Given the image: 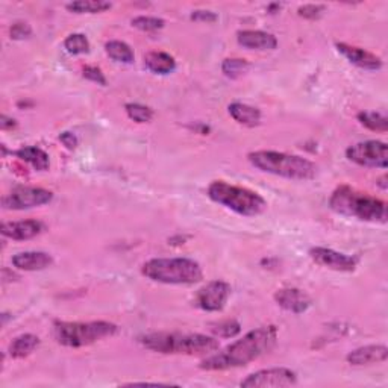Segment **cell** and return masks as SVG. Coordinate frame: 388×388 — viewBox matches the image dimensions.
Instances as JSON below:
<instances>
[{
    "instance_id": "6da1fadb",
    "label": "cell",
    "mask_w": 388,
    "mask_h": 388,
    "mask_svg": "<svg viewBox=\"0 0 388 388\" xmlns=\"http://www.w3.org/2000/svg\"><path fill=\"white\" fill-rule=\"evenodd\" d=\"M278 340V329L274 326H261L258 329L247 332L243 339L231 343L223 350L203 359L199 364L206 372L229 370L247 366L252 361L269 353Z\"/></svg>"
},
{
    "instance_id": "7a4b0ae2",
    "label": "cell",
    "mask_w": 388,
    "mask_h": 388,
    "mask_svg": "<svg viewBox=\"0 0 388 388\" xmlns=\"http://www.w3.org/2000/svg\"><path fill=\"white\" fill-rule=\"evenodd\" d=\"M331 210L346 217H355L361 222L385 223L387 203L378 197L361 193L349 185H340L329 197Z\"/></svg>"
},
{
    "instance_id": "3957f363",
    "label": "cell",
    "mask_w": 388,
    "mask_h": 388,
    "mask_svg": "<svg viewBox=\"0 0 388 388\" xmlns=\"http://www.w3.org/2000/svg\"><path fill=\"white\" fill-rule=\"evenodd\" d=\"M140 343L152 352L164 355H206L219 349V340L203 334H148Z\"/></svg>"
},
{
    "instance_id": "277c9868",
    "label": "cell",
    "mask_w": 388,
    "mask_h": 388,
    "mask_svg": "<svg viewBox=\"0 0 388 388\" xmlns=\"http://www.w3.org/2000/svg\"><path fill=\"white\" fill-rule=\"evenodd\" d=\"M249 162L264 173L293 180H309L317 175V166L299 155L274 150H256L247 155Z\"/></svg>"
},
{
    "instance_id": "5b68a950",
    "label": "cell",
    "mask_w": 388,
    "mask_h": 388,
    "mask_svg": "<svg viewBox=\"0 0 388 388\" xmlns=\"http://www.w3.org/2000/svg\"><path fill=\"white\" fill-rule=\"evenodd\" d=\"M141 273L153 282L167 286H192L203 278L199 263L189 258H153L143 264Z\"/></svg>"
},
{
    "instance_id": "8992f818",
    "label": "cell",
    "mask_w": 388,
    "mask_h": 388,
    "mask_svg": "<svg viewBox=\"0 0 388 388\" xmlns=\"http://www.w3.org/2000/svg\"><path fill=\"white\" fill-rule=\"evenodd\" d=\"M208 197L212 202L246 217H256L267 210V202L263 196L249 188L228 184L225 180L211 183Z\"/></svg>"
},
{
    "instance_id": "52a82bcc",
    "label": "cell",
    "mask_w": 388,
    "mask_h": 388,
    "mask_svg": "<svg viewBox=\"0 0 388 388\" xmlns=\"http://www.w3.org/2000/svg\"><path fill=\"white\" fill-rule=\"evenodd\" d=\"M117 325L109 322H56L54 325L55 340L65 348H84L113 337L117 334Z\"/></svg>"
},
{
    "instance_id": "ba28073f",
    "label": "cell",
    "mask_w": 388,
    "mask_h": 388,
    "mask_svg": "<svg viewBox=\"0 0 388 388\" xmlns=\"http://www.w3.org/2000/svg\"><path fill=\"white\" fill-rule=\"evenodd\" d=\"M346 158L361 167L387 169L388 167V148L384 141L368 140L349 146Z\"/></svg>"
},
{
    "instance_id": "9c48e42d",
    "label": "cell",
    "mask_w": 388,
    "mask_h": 388,
    "mask_svg": "<svg viewBox=\"0 0 388 388\" xmlns=\"http://www.w3.org/2000/svg\"><path fill=\"white\" fill-rule=\"evenodd\" d=\"M52 199H54V193L46 188L20 185L13 188V192L3 197L2 205L5 210L23 211L38 208V206L52 202Z\"/></svg>"
},
{
    "instance_id": "30bf717a",
    "label": "cell",
    "mask_w": 388,
    "mask_h": 388,
    "mask_svg": "<svg viewBox=\"0 0 388 388\" xmlns=\"http://www.w3.org/2000/svg\"><path fill=\"white\" fill-rule=\"evenodd\" d=\"M297 384V375L290 368L276 367L265 368L249 375L241 381L245 388H265V387H291Z\"/></svg>"
},
{
    "instance_id": "8fae6325",
    "label": "cell",
    "mask_w": 388,
    "mask_h": 388,
    "mask_svg": "<svg viewBox=\"0 0 388 388\" xmlns=\"http://www.w3.org/2000/svg\"><path fill=\"white\" fill-rule=\"evenodd\" d=\"M231 296V286L225 281H211L196 293L194 304L208 313L222 311Z\"/></svg>"
},
{
    "instance_id": "7c38bea8",
    "label": "cell",
    "mask_w": 388,
    "mask_h": 388,
    "mask_svg": "<svg viewBox=\"0 0 388 388\" xmlns=\"http://www.w3.org/2000/svg\"><path fill=\"white\" fill-rule=\"evenodd\" d=\"M309 256L311 260L322 265L326 267L329 270H335V272H353L357 269L358 260L355 256H350L346 254H341L334 251V249H327V247H313L309 251Z\"/></svg>"
},
{
    "instance_id": "4fadbf2b",
    "label": "cell",
    "mask_w": 388,
    "mask_h": 388,
    "mask_svg": "<svg viewBox=\"0 0 388 388\" xmlns=\"http://www.w3.org/2000/svg\"><path fill=\"white\" fill-rule=\"evenodd\" d=\"M335 47L349 63L359 68H364V70H379V68H382V59L366 49L350 46L346 42H337Z\"/></svg>"
},
{
    "instance_id": "5bb4252c",
    "label": "cell",
    "mask_w": 388,
    "mask_h": 388,
    "mask_svg": "<svg viewBox=\"0 0 388 388\" xmlns=\"http://www.w3.org/2000/svg\"><path fill=\"white\" fill-rule=\"evenodd\" d=\"M274 302L286 311L302 314L311 305V299L299 288H281L274 293Z\"/></svg>"
},
{
    "instance_id": "9a60e30c",
    "label": "cell",
    "mask_w": 388,
    "mask_h": 388,
    "mask_svg": "<svg viewBox=\"0 0 388 388\" xmlns=\"http://www.w3.org/2000/svg\"><path fill=\"white\" fill-rule=\"evenodd\" d=\"M388 358V349L384 344H368V346L358 348L352 350L346 357L348 363L355 367H363V366H372L384 363Z\"/></svg>"
},
{
    "instance_id": "2e32d148",
    "label": "cell",
    "mask_w": 388,
    "mask_h": 388,
    "mask_svg": "<svg viewBox=\"0 0 388 388\" xmlns=\"http://www.w3.org/2000/svg\"><path fill=\"white\" fill-rule=\"evenodd\" d=\"M45 225L38 220H20V222H6L2 225V235L17 241L31 240L40 235Z\"/></svg>"
},
{
    "instance_id": "e0dca14e",
    "label": "cell",
    "mask_w": 388,
    "mask_h": 388,
    "mask_svg": "<svg viewBox=\"0 0 388 388\" xmlns=\"http://www.w3.org/2000/svg\"><path fill=\"white\" fill-rule=\"evenodd\" d=\"M237 41L240 46L249 50H274L278 47V40L274 36L264 31H238Z\"/></svg>"
},
{
    "instance_id": "ac0fdd59",
    "label": "cell",
    "mask_w": 388,
    "mask_h": 388,
    "mask_svg": "<svg viewBox=\"0 0 388 388\" xmlns=\"http://www.w3.org/2000/svg\"><path fill=\"white\" fill-rule=\"evenodd\" d=\"M54 264V258L47 252L40 251H28L20 252L13 256V265L15 269L24 272H40L46 270Z\"/></svg>"
},
{
    "instance_id": "d6986e66",
    "label": "cell",
    "mask_w": 388,
    "mask_h": 388,
    "mask_svg": "<svg viewBox=\"0 0 388 388\" xmlns=\"http://www.w3.org/2000/svg\"><path fill=\"white\" fill-rule=\"evenodd\" d=\"M229 114L235 120L237 123L243 125L246 127H255L261 123V113L260 109L246 105V103L234 102L229 105Z\"/></svg>"
},
{
    "instance_id": "ffe728a7",
    "label": "cell",
    "mask_w": 388,
    "mask_h": 388,
    "mask_svg": "<svg viewBox=\"0 0 388 388\" xmlns=\"http://www.w3.org/2000/svg\"><path fill=\"white\" fill-rule=\"evenodd\" d=\"M144 65L155 75H170L175 72V58L166 52H149L144 55Z\"/></svg>"
},
{
    "instance_id": "44dd1931",
    "label": "cell",
    "mask_w": 388,
    "mask_h": 388,
    "mask_svg": "<svg viewBox=\"0 0 388 388\" xmlns=\"http://www.w3.org/2000/svg\"><path fill=\"white\" fill-rule=\"evenodd\" d=\"M14 155L19 160L31 164V166L38 171H46L50 166L49 155L42 149L37 148V146H26V148L15 150Z\"/></svg>"
},
{
    "instance_id": "7402d4cb",
    "label": "cell",
    "mask_w": 388,
    "mask_h": 388,
    "mask_svg": "<svg viewBox=\"0 0 388 388\" xmlns=\"http://www.w3.org/2000/svg\"><path fill=\"white\" fill-rule=\"evenodd\" d=\"M40 344V339L37 335L33 334H23L20 337H17L13 340V343L10 344V355L13 358H24L31 355V353L38 348Z\"/></svg>"
},
{
    "instance_id": "603a6c76",
    "label": "cell",
    "mask_w": 388,
    "mask_h": 388,
    "mask_svg": "<svg viewBox=\"0 0 388 388\" xmlns=\"http://www.w3.org/2000/svg\"><path fill=\"white\" fill-rule=\"evenodd\" d=\"M105 50H107V55L113 59V61L120 64H132L135 59L132 47L125 41L111 40L105 45Z\"/></svg>"
},
{
    "instance_id": "cb8c5ba5",
    "label": "cell",
    "mask_w": 388,
    "mask_h": 388,
    "mask_svg": "<svg viewBox=\"0 0 388 388\" xmlns=\"http://www.w3.org/2000/svg\"><path fill=\"white\" fill-rule=\"evenodd\" d=\"M113 3L103 0H77V2L67 3L65 8L75 14H99L111 10Z\"/></svg>"
},
{
    "instance_id": "d4e9b609",
    "label": "cell",
    "mask_w": 388,
    "mask_h": 388,
    "mask_svg": "<svg viewBox=\"0 0 388 388\" xmlns=\"http://www.w3.org/2000/svg\"><path fill=\"white\" fill-rule=\"evenodd\" d=\"M358 122L366 126L370 131L375 132H387L388 131V118L384 114L373 113V111H363L358 114Z\"/></svg>"
},
{
    "instance_id": "484cf974",
    "label": "cell",
    "mask_w": 388,
    "mask_h": 388,
    "mask_svg": "<svg viewBox=\"0 0 388 388\" xmlns=\"http://www.w3.org/2000/svg\"><path fill=\"white\" fill-rule=\"evenodd\" d=\"M64 49L70 55H84L90 52V41L84 33H72L64 40Z\"/></svg>"
},
{
    "instance_id": "4316f807",
    "label": "cell",
    "mask_w": 388,
    "mask_h": 388,
    "mask_svg": "<svg viewBox=\"0 0 388 388\" xmlns=\"http://www.w3.org/2000/svg\"><path fill=\"white\" fill-rule=\"evenodd\" d=\"M249 70V63L246 59L240 58H228L222 64V72L231 79H237V77L243 76Z\"/></svg>"
},
{
    "instance_id": "83f0119b",
    "label": "cell",
    "mask_w": 388,
    "mask_h": 388,
    "mask_svg": "<svg viewBox=\"0 0 388 388\" xmlns=\"http://www.w3.org/2000/svg\"><path fill=\"white\" fill-rule=\"evenodd\" d=\"M125 111L127 117L137 123H149L153 118V111L141 103H126Z\"/></svg>"
},
{
    "instance_id": "f1b7e54d",
    "label": "cell",
    "mask_w": 388,
    "mask_h": 388,
    "mask_svg": "<svg viewBox=\"0 0 388 388\" xmlns=\"http://www.w3.org/2000/svg\"><path fill=\"white\" fill-rule=\"evenodd\" d=\"M240 331H241V326L237 320H223L211 325V332L215 335V337H222V339L235 337L237 334H240Z\"/></svg>"
},
{
    "instance_id": "f546056e",
    "label": "cell",
    "mask_w": 388,
    "mask_h": 388,
    "mask_svg": "<svg viewBox=\"0 0 388 388\" xmlns=\"http://www.w3.org/2000/svg\"><path fill=\"white\" fill-rule=\"evenodd\" d=\"M132 26L137 29H140L143 32H157L160 29L164 28V22L162 19H158V17H149V15H140L132 19Z\"/></svg>"
},
{
    "instance_id": "4dcf8cb0",
    "label": "cell",
    "mask_w": 388,
    "mask_h": 388,
    "mask_svg": "<svg viewBox=\"0 0 388 388\" xmlns=\"http://www.w3.org/2000/svg\"><path fill=\"white\" fill-rule=\"evenodd\" d=\"M325 11H326V6L325 5L309 3V5L300 6L299 10H297V14L300 17H304V19H308V20H317V19H320V17L325 14Z\"/></svg>"
},
{
    "instance_id": "1f68e13d",
    "label": "cell",
    "mask_w": 388,
    "mask_h": 388,
    "mask_svg": "<svg viewBox=\"0 0 388 388\" xmlns=\"http://www.w3.org/2000/svg\"><path fill=\"white\" fill-rule=\"evenodd\" d=\"M82 76L85 77V79H88L94 84H98V85H107V77L105 75L102 73L100 68L98 67H93V65H87V67H84L82 68Z\"/></svg>"
},
{
    "instance_id": "d6a6232c",
    "label": "cell",
    "mask_w": 388,
    "mask_h": 388,
    "mask_svg": "<svg viewBox=\"0 0 388 388\" xmlns=\"http://www.w3.org/2000/svg\"><path fill=\"white\" fill-rule=\"evenodd\" d=\"M11 38L13 40H24L32 36V29L29 23L26 22H17L11 26Z\"/></svg>"
},
{
    "instance_id": "836d02e7",
    "label": "cell",
    "mask_w": 388,
    "mask_h": 388,
    "mask_svg": "<svg viewBox=\"0 0 388 388\" xmlns=\"http://www.w3.org/2000/svg\"><path fill=\"white\" fill-rule=\"evenodd\" d=\"M217 14L212 13V11H203V10H199V11H193L192 14V20H196V22H206V23H214V22H217Z\"/></svg>"
},
{
    "instance_id": "e575fe53",
    "label": "cell",
    "mask_w": 388,
    "mask_h": 388,
    "mask_svg": "<svg viewBox=\"0 0 388 388\" xmlns=\"http://www.w3.org/2000/svg\"><path fill=\"white\" fill-rule=\"evenodd\" d=\"M59 141H61L67 149H76L77 148V137L72 132H63L61 135H59Z\"/></svg>"
},
{
    "instance_id": "d590c367",
    "label": "cell",
    "mask_w": 388,
    "mask_h": 388,
    "mask_svg": "<svg viewBox=\"0 0 388 388\" xmlns=\"http://www.w3.org/2000/svg\"><path fill=\"white\" fill-rule=\"evenodd\" d=\"M0 126H2V129H13V127L17 126V123H15L14 118L2 116V122H0Z\"/></svg>"
},
{
    "instance_id": "8d00e7d4",
    "label": "cell",
    "mask_w": 388,
    "mask_h": 388,
    "mask_svg": "<svg viewBox=\"0 0 388 388\" xmlns=\"http://www.w3.org/2000/svg\"><path fill=\"white\" fill-rule=\"evenodd\" d=\"M378 185L381 187L382 189H387L388 188V184H387V175H384V176H381L378 179Z\"/></svg>"
}]
</instances>
